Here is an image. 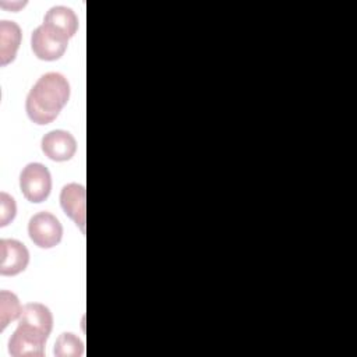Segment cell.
I'll return each mask as SVG.
<instances>
[{"label": "cell", "instance_id": "cell-6", "mask_svg": "<svg viewBox=\"0 0 357 357\" xmlns=\"http://www.w3.org/2000/svg\"><path fill=\"white\" fill-rule=\"evenodd\" d=\"M29 262L28 248L18 240L4 238L0 241V273L14 276L25 271Z\"/></svg>", "mask_w": 357, "mask_h": 357}, {"label": "cell", "instance_id": "cell-9", "mask_svg": "<svg viewBox=\"0 0 357 357\" xmlns=\"http://www.w3.org/2000/svg\"><path fill=\"white\" fill-rule=\"evenodd\" d=\"M21 43V28L14 21L3 20L0 22V64L11 63Z\"/></svg>", "mask_w": 357, "mask_h": 357}, {"label": "cell", "instance_id": "cell-5", "mask_svg": "<svg viewBox=\"0 0 357 357\" xmlns=\"http://www.w3.org/2000/svg\"><path fill=\"white\" fill-rule=\"evenodd\" d=\"M28 234L38 247L52 248L60 243L63 237V226L53 213L43 211L31 218L28 223Z\"/></svg>", "mask_w": 357, "mask_h": 357}, {"label": "cell", "instance_id": "cell-13", "mask_svg": "<svg viewBox=\"0 0 357 357\" xmlns=\"http://www.w3.org/2000/svg\"><path fill=\"white\" fill-rule=\"evenodd\" d=\"M0 226H7L17 213V205L11 195L1 191L0 192Z\"/></svg>", "mask_w": 357, "mask_h": 357}, {"label": "cell", "instance_id": "cell-4", "mask_svg": "<svg viewBox=\"0 0 357 357\" xmlns=\"http://www.w3.org/2000/svg\"><path fill=\"white\" fill-rule=\"evenodd\" d=\"M20 188L28 201H45L52 190L50 172L42 163L33 162L26 165L20 176Z\"/></svg>", "mask_w": 357, "mask_h": 357}, {"label": "cell", "instance_id": "cell-14", "mask_svg": "<svg viewBox=\"0 0 357 357\" xmlns=\"http://www.w3.org/2000/svg\"><path fill=\"white\" fill-rule=\"evenodd\" d=\"M1 6H3V7H8V8H11V10H15V11H17L20 7H24V6H25V1H24V3L18 1V3H11V4H7V3L1 1Z\"/></svg>", "mask_w": 357, "mask_h": 357}, {"label": "cell", "instance_id": "cell-7", "mask_svg": "<svg viewBox=\"0 0 357 357\" xmlns=\"http://www.w3.org/2000/svg\"><path fill=\"white\" fill-rule=\"evenodd\" d=\"M43 153L56 162H64L74 156L77 151L75 138L64 130H53L45 134L40 142Z\"/></svg>", "mask_w": 357, "mask_h": 357}, {"label": "cell", "instance_id": "cell-1", "mask_svg": "<svg viewBox=\"0 0 357 357\" xmlns=\"http://www.w3.org/2000/svg\"><path fill=\"white\" fill-rule=\"evenodd\" d=\"M70 84L60 73L43 74L31 88L25 109L28 117L39 124L52 123L68 102Z\"/></svg>", "mask_w": 357, "mask_h": 357}, {"label": "cell", "instance_id": "cell-12", "mask_svg": "<svg viewBox=\"0 0 357 357\" xmlns=\"http://www.w3.org/2000/svg\"><path fill=\"white\" fill-rule=\"evenodd\" d=\"M84 351V344L78 336L71 332L61 333L54 344V356L57 357H79Z\"/></svg>", "mask_w": 357, "mask_h": 357}, {"label": "cell", "instance_id": "cell-11", "mask_svg": "<svg viewBox=\"0 0 357 357\" xmlns=\"http://www.w3.org/2000/svg\"><path fill=\"white\" fill-rule=\"evenodd\" d=\"M21 311H22V307L20 304L18 297L8 290H1L0 291V324H1L0 329L4 331L11 321L18 319Z\"/></svg>", "mask_w": 357, "mask_h": 357}, {"label": "cell", "instance_id": "cell-2", "mask_svg": "<svg viewBox=\"0 0 357 357\" xmlns=\"http://www.w3.org/2000/svg\"><path fill=\"white\" fill-rule=\"evenodd\" d=\"M49 333L32 324L18 321V326L8 340V353L13 357H42Z\"/></svg>", "mask_w": 357, "mask_h": 357}, {"label": "cell", "instance_id": "cell-3", "mask_svg": "<svg viewBox=\"0 0 357 357\" xmlns=\"http://www.w3.org/2000/svg\"><path fill=\"white\" fill-rule=\"evenodd\" d=\"M68 39L70 38L63 32L43 22L33 31L31 38V47L38 59L53 61L64 54L67 50Z\"/></svg>", "mask_w": 357, "mask_h": 357}, {"label": "cell", "instance_id": "cell-8", "mask_svg": "<svg viewBox=\"0 0 357 357\" xmlns=\"http://www.w3.org/2000/svg\"><path fill=\"white\" fill-rule=\"evenodd\" d=\"M60 205L67 216L85 233V187L77 183H70L60 192Z\"/></svg>", "mask_w": 357, "mask_h": 357}, {"label": "cell", "instance_id": "cell-10", "mask_svg": "<svg viewBox=\"0 0 357 357\" xmlns=\"http://www.w3.org/2000/svg\"><path fill=\"white\" fill-rule=\"evenodd\" d=\"M43 22L63 32L68 38H73L78 29V18L75 13L66 6L52 7L46 13Z\"/></svg>", "mask_w": 357, "mask_h": 357}]
</instances>
